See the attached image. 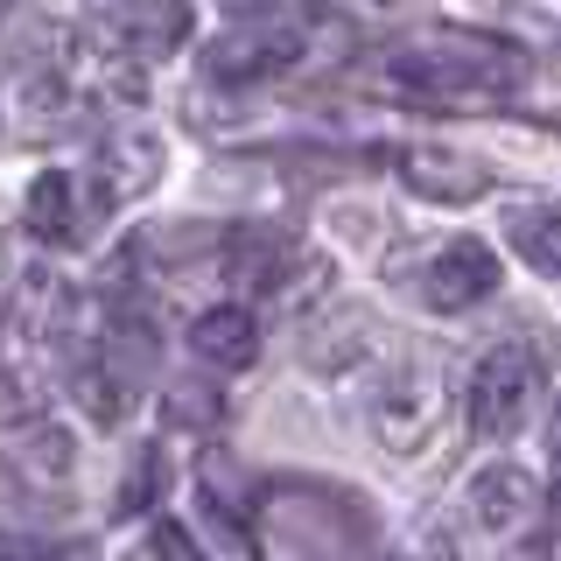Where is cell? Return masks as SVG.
Here are the masks:
<instances>
[{"mask_svg": "<svg viewBox=\"0 0 561 561\" xmlns=\"http://www.w3.org/2000/svg\"><path fill=\"white\" fill-rule=\"evenodd\" d=\"M154 183H162V140L148 127L99 134V148H92V204L99 210H119V204L148 197Z\"/></svg>", "mask_w": 561, "mask_h": 561, "instance_id": "5b68a950", "label": "cell"}, {"mask_svg": "<svg viewBox=\"0 0 561 561\" xmlns=\"http://www.w3.org/2000/svg\"><path fill=\"white\" fill-rule=\"evenodd\" d=\"M491 288H499V253H491L484 239H449L443 253L421 267V302L443 309V316L478 309Z\"/></svg>", "mask_w": 561, "mask_h": 561, "instance_id": "52a82bcc", "label": "cell"}, {"mask_svg": "<svg viewBox=\"0 0 561 561\" xmlns=\"http://www.w3.org/2000/svg\"><path fill=\"white\" fill-rule=\"evenodd\" d=\"M22 225L35 245H70V232H78V197H70V175L43 169L28 183V204H22Z\"/></svg>", "mask_w": 561, "mask_h": 561, "instance_id": "4fadbf2b", "label": "cell"}, {"mask_svg": "<svg viewBox=\"0 0 561 561\" xmlns=\"http://www.w3.org/2000/svg\"><path fill=\"white\" fill-rule=\"evenodd\" d=\"M162 484H169V463H162V449H134V470H127V491H119V519H140L154 499H162Z\"/></svg>", "mask_w": 561, "mask_h": 561, "instance_id": "e0dca14e", "label": "cell"}, {"mask_svg": "<svg viewBox=\"0 0 561 561\" xmlns=\"http://www.w3.org/2000/svg\"><path fill=\"white\" fill-rule=\"evenodd\" d=\"M295 267H309V253L295 245L280 225H232L225 232V274L245 295H295Z\"/></svg>", "mask_w": 561, "mask_h": 561, "instance_id": "8992f818", "label": "cell"}, {"mask_svg": "<svg viewBox=\"0 0 561 561\" xmlns=\"http://www.w3.org/2000/svg\"><path fill=\"white\" fill-rule=\"evenodd\" d=\"M162 421L169 428H190V435H210L225 421V393L210 379H175L162 393Z\"/></svg>", "mask_w": 561, "mask_h": 561, "instance_id": "5bb4252c", "label": "cell"}, {"mask_svg": "<svg viewBox=\"0 0 561 561\" xmlns=\"http://www.w3.org/2000/svg\"><path fill=\"white\" fill-rule=\"evenodd\" d=\"M148 554H154V561H204V548L190 540V526H175V519H162V526H154Z\"/></svg>", "mask_w": 561, "mask_h": 561, "instance_id": "d6986e66", "label": "cell"}, {"mask_svg": "<svg viewBox=\"0 0 561 561\" xmlns=\"http://www.w3.org/2000/svg\"><path fill=\"white\" fill-rule=\"evenodd\" d=\"M400 183H408L414 197H428V204H478L484 190H491V175L478 162H463V154L408 148V154H400Z\"/></svg>", "mask_w": 561, "mask_h": 561, "instance_id": "30bf717a", "label": "cell"}, {"mask_svg": "<svg viewBox=\"0 0 561 561\" xmlns=\"http://www.w3.org/2000/svg\"><path fill=\"white\" fill-rule=\"evenodd\" d=\"M190 351H197L204 365H218V373H245V365L260 358V323L245 302H218L204 309L197 323H190Z\"/></svg>", "mask_w": 561, "mask_h": 561, "instance_id": "8fae6325", "label": "cell"}, {"mask_svg": "<svg viewBox=\"0 0 561 561\" xmlns=\"http://www.w3.org/2000/svg\"><path fill=\"white\" fill-rule=\"evenodd\" d=\"M513 245H519V260L534 274L561 280V210H519V218H513Z\"/></svg>", "mask_w": 561, "mask_h": 561, "instance_id": "9a60e30c", "label": "cell"}, {"mask_svg": "<svg viewBox=\"0 0 561 561\" xmlns=\"http://www.w3.org/2000/svg\"><path fill=\"white\" fill-rule=\"evenodd\" d=\"M548 456H554V478H561V400H554V421H548Z\"/></svg>", "mask_w": 561, "mask_h": 561, "instance_id": "44dd1931", "label": "cell"}, {"mask_svg": "<svg viewBox=\"0 0 561 561\" xmlns=\"http://www.w3.org/2000/svg\"><path fill=\"white\" fill-rule=\"evenodd\" d=\"M295 57H302V28L280 22V14H245L210 43L204 78L225 84V92H245V84H267L280 70H295Z\"/></svg>", "mask_w": 561, "mask_h": 561, "instance_id": "3957f363", "label": "cell"}, {"mask_svg": "<svg viewBox=\"0 0 561 561\" xmlns=\"http://www.w3.org/2000/svg\"><path fill=\"white\" fill-rule=\"evenodd\" d=\"M463 505H470V526H478V534H519L540 505V484L526 478L519 463H491V470L470 478Z\"/></svg>", "mask_w": 561, "mask_h": 561, "instance_id": "ba28073f", "label": "cell"}, {"mask_svg": "<svg viewBox=\"0 0 561 561\" xmlns=\"http://www.w3.org/2000/svg\"><path fill=\"white\" fill-rule=\"evenodd\" d=\"M49 414V379L35 358H14V351H0V428H43Z\"/></svg>", "mask_w": 561, "mask_h": 561, "instance_id": "7c38bea8", "label": "cell"}, {"mask_svg": "<svg viewBox=\"0 0 561 561\" xmlns=\"http://www.w3.org/2000/svg\"><path fill=\"white\" fill-rule=\"evenodd\" d=\"M28 463L43 470V478H49V470H70V443H64V435H49V428H35L28 435Z\"/></svg>", "mask_w": 561, "mask_h": 561, "instance_id": "ffe728a7", "label": "cell"}, {"mask_svg": "<svg viewBox=\"0 0 561 561\" xmlns=\"http://www.w3.org/2000/svg\"><path fill=\"white\" fill-rule=\"evenodd\" d=\"M70 393H78V408L99 421V428H113V421H127V373H113V365H78V379H70Z\"/></svg>", "mask_w": 561, "mask_h": 561, "instance_id": "2e32d148", "label": "cell"}, {"mask_svg": "<svg viewBox=\"0 0 561 561\" xmlns=\"http://www.w3.org/2000/svg\"><path fill=\"white\" fill-rule=\"evenodd\" d=\"M99 28L127 64H148V57H169L190 35V8H169V0L162 8H113V14H99Z\"/></svg>", "mask_w": 561, "mask_h": 561, "instance_id": "9c48e42d", "label": "cell"}, {"mask_svg": "<svg viewBox=\"0 0 561 561\" xmlns=\"http://www.w3.org/2000/svg\"><path fill=\"white\" fill-rule=\"evenodd\" d=\"M443 414H449V393H443V373H435L428 358L386 373L379 393H373V428H379V443L393 456L428 449V435L443 428Z\"/></svg>", "mask_w": 561, "mask_h": 561, "instance_id": "277c9868", "label": "cell"}, {"mask_svg": "<svg viewBox=\"0 0 561 561\" xmlns=\"http://www.w3.org/2000/svg\"><path fill=\"white\" fill-rule=\"evenodd\" d=\"M526 64L484 43H443V49H400L386 64V84L414 105H478V99H505L519 92Z\"/></svg>", "mask_w": 561, "mask_h": 561, "instance_id": "6da1fadb", "label": "cell"}, {"mask_svg": "<svg viewBox=\"0 0 561 561\" xmlns=\"http://www.w3.org/2000/svg\"><path fill=\"white\" fill-rule=\"evenodd\" d=\"M84 540H49V534H0V561H84Z\"/></svg>", "mask_w": 561, "mask_h": 561, "instance_id": "ac0fdd59", "label": "cell"}, {"mask_svg": "<svg viewBox=\"0 0 561 561\" xmlns=\"http://www.w3.org/2000/svg\"><path fill=\"white\" fill-rule=\"evenodd\" d=\"M540 379H548V351L540 344H499L491 358L470 373V428L484 435V443H499V435H513L526 414H534V393Z\"/></svg>", "mask_w": 561, "mask_h": 561, "instance_id": "7a4b0ae2", "label": "cell"}]
</instances>
